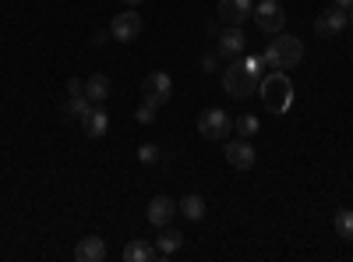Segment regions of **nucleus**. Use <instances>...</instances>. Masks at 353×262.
Listing matches in <instances>:
<instances>
[{
  "label": "nucleus",
  "instance_id": "f257e3e1",
  "mask_svg": "<svg viewBox=\"0 0 353 262\" xmlns=\"http://www.w3.org/2000/svg\"><path fill=\"white\" fill-rule=\"evenodd\" d=\"M258 82H261V57H248V61H233L230 68H223V89L233 100L254 96Z\"/></svg>",
  "mask_w": 353,
  "mask_h": 262
},
{
  "label": "nucleus",
  "instance_id": "f03ea898",
  "mask_svg": "<svg viewBox=\"0 0 353 262\" xmlns=\"http://www.w3.org/2000/svg\"><path fill=\"white\" fill-rule=\"evenodd\" d=\"M301 61H304V43L297 36H286V32H276V39L265 46V53H261V64L272 68V71L297 68Z\"/></svg>",
  "mask_w": 353,
  "mask_h": 262
},
{
  "label": "nucleus",
  "instance_id": "7ed1b4c3",
  "mask_svg": "<svg viewBox=\"0 0 353 262\" xmlns=\"http://www.w3.org/2000/svg\"><path fill=\"white\" fill-rule=\"evenodd\" d=\"M261 103L272 113H286L293 106V85H290L286 71H272V75L261 78Z\"/></svg>",
  "mask_w": 353,
  "mask_h": 262
},
{
  "label": "nucleus",
  "instance_id": "20e7f679",
  "mask_svg": "<svg viewBox=\"0 0 353 262\" xmlns=\"http://www.w3.org/2000/svg\"><path fill=\"white\" fill-rule=\"evenodd\" d=\"M170 96H173V78L166 71H149L141 78V100L145 103L163 106V103H170Z\"/></svg>",
  "mask_w": 353,
  "mask_h": 262
},
{
  "label": "nucleus",
  "instance_id": "39448f33",
  "mask_svg": "<svg viewBox=\"0 0 353 262\" xmlns=\"http://www.w3.org/2000/svg\"><path fill=\"white\" fill-rule=\"evenodd\" d=\"M254 21H258V28L261 32H283L286 28V11H283V4L279 0H258L254 4Z\"/></svg>",
  "mask_w": 353,
  "mask_h": 262
},
{
  "label": "nucleus",
  "instance_id": "423d86ee",
  "mask_svg": "<svg viewBox=\"0 0 353 262\" xmlns=\"http://www.w3.org/2000/svg\"><path fill=\"white\" fill-rule=\"evenodd\" d=\"M198 131L205 135V138H230V131H233V121H230V113L223 110V106H212V110H205L201 118H198Z\"/></svg>",
  "mask_w": 353,
  "mask_h": 262
},
{
  "label": "nucleus",
  "instance_id": "0eeeda50",
  "mask_svg": "<svg viewBox=\"0 0 353 262\" xmlns=\"http://www.w3.org/2000/svg\"><path fill=\"white\" fill-rule=\"evenodd\" d=\"M350 25V11H343V8H329V11H321L318 18H314V32L321 36V39H336L343 28Z\"/></svg>",
  "mask_w": 353,
  "mask_h": 262
},
{
  "label": "nucleus",
  "instance_id": "6e6552de",
  "mask_svg": "<svg viewBox=\"0 0 353 262\" xmlns=\"http://www.w3.org/2000/svg\"><path fill=\"white\" fill-rule=\"evenodd\" d=\"M141 28H145V18L138 11H121V15L110 21V36L121 39V43H131V39L141 36Z\"/></svg>",
  "mask_w": 353,
  "mask_h": 262
},
{
  "label": "nucleus",
  "instance_id": "1a4fd4ad",
  "mask_svg": "<svg viewBox=\"0 0 353 262\" xmlns=\"http://www.w3.org/2000/svg\"><path fill=\"white\" fill-rule=\"evenodd\" d=\"M226 163L233 167V170H251L254 163H258V153H254V145H251V138H233L230 145H226Z\"/></svg>",
  "mask_w": 353,
  "mask_h": 262
},
{
  "label": "nucleus",
  "instance_id": "9d476101",
  "mask_svg": "<svg viewBox=\"0 0 353 262\" xmlns=\"http://www.w3.org/2000/svg\"><path fill=\"white\" fill-rule=\"evenodd\" d=\"M216 15L223 25H244L248 18H254V0H219Z\"/></svg>",
  "mask_w": 353,
  "mask_h": 262
},
{
  "label": "nucleus",
  "instance_id": "9b49d317",
  "mask_svg": "<svg viewBox=\"0 0 353 262\" xmlns=\"http://www.w3.org/2000/svg\"><path fill=\"white\" fill-rule=\"evenodd\" d=\"M81 131H85L88 138H103V135L110 131V113H106L103 106H88L85 118H81Z\"/></svg>",
  "mask_w": 353,
  "mask_h": 262
},
{
  "label": "nucleus",
  "instance_id": "f8f14e48",
  "mask_svg": "<svg viewBox=\"0 0 353 262\" xmlns=\"http://www.w3.org/2000/svg\"><path fill=\"white\" fill-rule=\"evenodd\" d=\"M176 213H181V209H176V202H173L170 195H156V198L149 202V223H152V227H166Z\"/></svg>",
  "mask_w": 353,
  "mask_h": 262
},
{
  "label": "nucleus",
  "instance_id": "ddd939ff",
  "mask_svg": "<svg viewBox=\"0 0 353 262\" xmlns=\"http://www.w3.org/2000/svg\"><path fill=\"white\" fill-rule=\"evenodd\" d=\"M244 46H248V36L241 32V25H230L226 32L219 36V57H237V53H244Z\"/></svg>",
  "mask_w": 353,
  "mask_h": 262
},
{
  "label": "nucleus",
  "instance_id": "4468645a",
  "mask_svg": "<svg viewBox=\"0 0 353 262\" xmlns=\"http://www.w3.org/2000/svg\"><path fill=\"white\" fill-rule=\"evenodd\" d=\"M74 259H78V262H103V259H106V241L96 238V234L81 238L78 248H74Z\"/></svg>",
  "mask_w": 353,
  "mask_h": 262
},
{
  "label": "nucleus",
  "instance_id": "2eb2a0df",
  "mask_svg": "<svg viewBox=\"0 0 353 262\" xmlns=\"http://www.w3.org/2000/svg\"><path fill=\"white\" fill-rule=\"evenodd\" d=\"M184 245V234H181V230H173L170 223L166 227H159V238H156V248H159V255L166 259V255H173L176 248H181Z\"/></svg>",
  "mask_w": 353,
  "mask_h": 262
},
{
  "label": "nucleus",
  "instance_id": "dca6fc26",
  "mask_svg": "<svg viewBox=\"0 0 353 262\" xmlns=\"http://www.w3.org/2000/svg\"><path fill=\"white\" fill-rule=\"evenodd\" d=\"M110 93H113V85H110V78L106 75H92L85 82V96L92 100V103H106L110 100Z\"/></svg>",
  "mask_w": 353,
  "mask_h": 262
},
{
  "label": "nucleus",
  "instance_id": "f3484780",
  "mask_svg": "<svg viewBox=\"0 0 353 262\" xmlns=\"http://www.w3.org/2000/svg\"><path fill=\"white\" fill-rule=\"evenodd\" d=\"M152 259H159V248L149 241H131L124 248V262H152Z\"/></svg>",
  "mask_w": 353,
  "mask_h": 262
},
{
  "label": "nucleus",
  "instance_id": "a211bd4d",
  "mask_svg": "<svg viewBox=\"0 0 353 262\" xmlns=\"http://www.w3.org/2000/svg\"><path fill=\"white\" fill-rule=\"evenodd\" d=\"M176 209H181L188 220L198 223V220H205V198L201 195H184L181 202H176Z\"/></svg>",
  "mask_w": 353,
  "mask_h": 262
},
{
  "label": "nucleus",
  "instance_id": "6ab92c4d",
  "mask_svg": "<svg viewBox=\"0 0 353 262\" xmlns=\"http://www.w3.org/2000/svg\"><path fill=\"white\" fill-rule=\"evenodd\" d=\"M332 227H336V238L353 241V209H339L336 220H332Z\"/></svg>",
  "mask_w": 353,
  "mask_h": 262
},
{
  "label": "nucleus",
  "instance_id": "aec40b11",
  "mask_svg": "<svg viewBox=\"0 0 353 262\" xmlns=\"http://www.w3.org/2000/svg\"><path fill=\"white\" fill-rule=\"evenodd\" d=\"M88 106H92V100H88L85 93H81V96H68V100H64V118H78V121H81Z\"/></svg>",
  "mask_w": 353,
  "mask_h": 262
},
{
  "label": "nucleus",
  "instance_id": "412c9836",
  "mask_svg": "<svg viewBox=\"0 0 353 262\" xmlns=\"http://www.w3.org/2000/svg\"><path fill=\"white\" fill-rule=\"evenodd\" d=\"M258 118H254V113H244V118H237V121H233V131H237L241 138H254L258 135Z\"/></svg>",
  "mask_w": 353,
  "mask_h": 262
},
{
  "label": "nucleus",
  "instance_id": "4be33fe9",
  "mask_svg": "<svg viewBox=\"0 0 353 262\" xmlns=\"http://www.w3.org/2000/svg\"><path fill=\"white\" fill-rule=\"evenodd\" d=\"M156 110H159V106H152V103H141V106L134 110V121H138V124H152V121H156Z\"/></svg>",
  "mask_w": 353,
  "mask_h": 262
},
{
  "label": "nucleus",
  "instance_id": "5701e85b",
  "mask_svg": "<svg viewBox=\"0 0 353 262\" xmlns=\"http://www.w3.org/2000/svg\"><path fill=\"white\" fill-rule=\"evenodd\" d=\"M138 160H141V163H156V160H159V149H156L152 142H145L141 149H138Z\"/></svg>",
  "mask_w": 353,
  "mask_h": 262
},
{
  "label": "nucleus",
  "instance_id": "b1692460",
  "mask_svg": "<svg viewBox=\"0 0 353 262\" xmlns=\"http://www.w3.org/2000/svg\"><path fill=\"white\" fill-rule=\"evenodd\" d=\"M201 71H205V75L219 71V53H205V57H201Z\"/></svg>",
  "mask_w": 353,
  "mask_h": 262
},
{
  "label": "nucleus",
  "instance_id": "393cba45",
  "mask_svg": "<svg viewBox=\"0 0 353 262\" xmlns=\"http://www.w3.org/2000/svg\"><path fill=\"white\" fill-rule=\"evenodd\" d=\"M81 93H85V82L81 78H71L68 82V96H81Z\"/></svg>",
  "mask_w": 353,
  "mask_h": 262
},
{
  "label": "nucleus",
  "instance_id": "a878e982",
  "mask_svg": "<svg viewBox=\"0 0 353 262\" xmlns=\"http://www.w3.org/2000/svg\"><path fill=\"white\" fill-rule=\"evenodd\" d=\"M106 39H113V36H110V32H96V36H92V43H96V46H103Z\"/></svg>",
  "mask_w": 353,
  "mask_h": 262
},
{
  "label": "nucleus",
  "instance_id": "bb28decb",
  "mask_svg": "<svg viewBox=\"0 0 353 262\" xmlns=\"http://www.w3.org/2000/svg\"><path fill=\"white\" fill-rule=\"evenodd\" d=\"M332 4H336V8H343V11H350V8H353V0H332Z\"/></svg>",
  "mask_w": 353,
  "mask_h": 262
},
{
  "label": "nucleus",
  "instance_id": "cd10ccee",
  "mask_svg": "<svg viewBox=\"0 0 353 262\" xmlns=\"http://www.w3.org/2000/svg\"><path fill=\"white\" fill-rule=\"evenodd\" d=\"M124 4H128V8H138V4H141V0H124Z\"/></svg>",
  "mask_w": 353,
  "mask_h": 262
},
{
  "label": "nucleus",
  "instance_id": "c85d7f7f",
  "mask_svg": "<svg viewBox=\"0 0 353 262\" xmlns=\"http://www.w3.org/2000/svg\"><path fill=\"white\" fill-rule=\"evenodd\" d=\"M350 25H353V8H350Z\"/></svg>",
  "mask_w": 353,
  "mask_h": 262
}]
</instances>
